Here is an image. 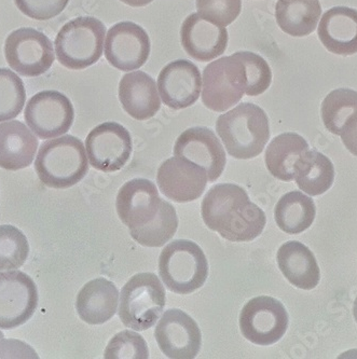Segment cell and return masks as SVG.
<instances>
[{
	"mask_svg": "<svg viewBox=\"0 0 357 359\" xmlns=\"http://www.w3.org/2000/svg\"><path fill=\"white\" fill-rule=\"evenodd\" d=\"M201 212L210 230L231 242L255 240L266 226V215L238 184H220L210 188L202 202Z\"/></svg>",
	"mask_w": 357,
	"mask_h": 359,
	"instance_id": "6da1fadb",
	"label": "cell"
},
{
	"mask_svg": "<svg viewBox=\"0 0 357 359\" xmlns=\"http://www.w3.org/2000/svg\"><path fill=\"white\" fill-rule=\"evenodd\" d=\"M216 131L234 159L248 160L264 151L270 138L268 116L260 106L242 103L220 116Z\"/></svg>",
	"mask_w": 357,
	"mask_h": 359,
	"instance_id": "7a4b0ae2",
	"label": "cell"
},
{
	"mask_svg": "<svg viewBox=\"0 0 357 359\" xmlns=\"http://www.w3.org/2000/svg\"><path fill=\"white\" fill-rule=\"evenodd\" d=\"M40 182L53 189H66L83 180L89 172L83 142L72 135L51 138L42 144L36 156Z\"/></svg>",
	"mask_w": 357,
	"mask_h": 359,
	"instance_id": "3957f363",
	"label": "cell"
},
{
	"mask_svg": "<svg viewBox=\"0 0 357 359\" xmlns=\"http://www.w3.org/2000/svg\"><path fill=\"white\" fill-rule=\"evenodd\" d=\"M159 274L170 292L191 294L208 280V259L196 243L176 240L166 245L160 255Z\"/></svg>",
	"mask_w": 357,
	"mask_h": 359,
	"instance_id": "277c9868",
	"label": "cell"
},
{
	"mask_svg": "<svg viewBox=\"0 0 357 359\" xmlns=\"http://www.w3.org/2000/svg\"><path fill=\"white\" fill-rule=\"evenodd\" d=\"M166 290L154 273H140L128 280L120 294L119 318L135 332L151 328L166 306Z\"/></svg>",
	"mask_w": 357,
	"mask_h": 359,
	"instance_id": "5b68a950",
	"label": "cell"
},
{
	"mask_svg": "<svg viewBox=\"0 0 357 359\" xmlns=\"http://www.w3.org/2000/svg\"><path fill=\"white\" fill-rule=\"evenodd\" d=\"M106 26L92 17H80L68 22L56 36V57L64 67L82 70L101 59Z\"/></svg>",
	"mask_w": 357,
	"mask_h": 359,
	"instance_id": "8992f818",
	"label": "cell"
},
{
	"mask_svg": "<svg viewBox=\"0 0 357 359\" xmlns=\"http://www.w3.org/2000/svg\"><path fill=\"white\" fill-rule=\"evenodd\" d=\"M202 80V102L216 112L226 111L240 103L248 83L245 66L234 54L208 64Z\"/></svg>",
	"mask_w": 357,
	"mask_h": 359,
	"instance_id": "52a82bcc",
	"label": "cell"
},
{
	"mask_svg": "<svg viewBox=\"0 0 357 359\" xmlns=\"http://www.w3.org/2000/svg\"><path fill=\"white\" fill-rule=\"evenodd\" d=\"M54 53L51 40L34 28H20L6 39V60L15 73L24 77L47 73L55 60Z\"/></svg>",
	"mask_w": 357,
	"mask_h": 359,
	"instance_id": "ba28073f",
	"label": "cell"
},
{
	"mask_svg": "<svg viewBox=\"0 0 357 359\" xmlns=\"http://www.w3.org/2000/svg\"><path fill=\"white\" fill-rule=\"evenodd\" d=\"M288 328V311L272 297L252 299L241 312V332L257 346H272L283 338Z\"/></svg>",
	"mask_w": 357,
	"mask_h": 359,
	"instance_id": "9c48e42d",
	"label": "cell"
},
{
	"mask_svg": "<svg viewBox=\"0 0 357 359\" xmlns=\"http://www.w3.org/2000/svg\"><path fill=\"white\" fill-rule=\"evenodd\" d=\"M26 124L41 140L59 137L73 126L75 110L67 96L58 91H42L28 100Z\"/></svg>",
	"mask_w": 357,
	"mask_h": 359,
	"instance_id": "30bf717a",
	"label": "cell"
},
{
	"mask_svg": "<svg viewBox=\"0 0 357 359\" xmlns=\"http://www.w3.org/2000/svg\"><path fill=\"white\" fill-rule=\"evenodd\" d=\"M38 299L31 276L17 270L0 272V329L25 324L35 313Z\"/></svg>",
	"mask_w": 357,
	"mask_h": 359,
	"instance_id": "8fae6325",
	"label": "cell"
},
{
	"mask_svg": "<svg viewBox=\"0 0 357 359\" xmlns=\"http://www.w3.org/2000/svg\"><path fill=\"white\" fill-rule=\"evenodd\" d=\"M133 150L128 130L117 122H105L90 132L86 140V151L95 170L110 173L121 170Z\"/></svg>",
	"mask_w": 357,
	"mask_h": 359,
	"instance_id": "7c38bea8",
	"label": "cell"
},
{
	"mask_svg": "<svg viewBox=\"0 0 357 359\" xmlns=\"http://www.w3.org/2000/svg\"><path fill=\"white\" fill-rule=\"evenodd\" d=\"M161 352L168 358L191 359L201 350L202 336L194 318L178 309L166 311L154 332Z\"/></svg>",
	"mask_w": 357,
	"mask_h": 359,
	"instance_id": "4fadbf2b",
	"label": "cell"
},
{
	"mask_svg": "<svg viewBox=\"0 0 357 359\" xmlns=\"http://www.w3.org/2000/svg\"><path fill=\"white\" fill-rule=\"evenodd\" d=\"M150 49L149 36L142 26L133 22L115 24L106 35V59L121 72L142 67L148 61Z\"/></svg>",
	"mask_w": 357,
	"mask_h": 359,
	"instance_id": "5bb4252c",
	"label": "cell"
},
{
	"mask_svg": "<svg viewBox=\"0 0 357 359\" xmlns=\"http://www.w3.org/2000/svg\"><path fill=\"white\" fill-rule=\"evenodd\" d=\"M208 182V173L203 168L180 156L164 161L156 174L160 191L177 203H187L200 198Z\"/></svg>",
	"mask_w": 357,
	"mask_h": 359,
	"instance_id": "9a60e30c",
	"label": "cell"
},
{
	"mask_svg": "<svg viewBox=\"0 0 357 359\" xmlns=\"http://www.w3.org/2000/svg\"><path fill=\"white\" fill-rule=\"evenodd\" d=\"M174 156L203 168L210 182L220 177L227 163L222 142L212 130L204 126L190 128L182 132L174 146Z\"/></svg>",
	"mask_w": 357,
	"mask_h": 359,
	"instance_id": "2e32d148",
	"label": "cell"
},
{
	"mask_svg": "<svg viewBox=\"0 0 357 359\" xmlns=\"http://www.w3.org/2000/svg\"><path fill=\"white\" fill-rule=\"evenodd\" d=\"M202 89L200 70L192 62H170L158 77V91L164 105L174 110L184 109L196 103Z\"/></svg>",
	"mask_w": 357,
	"mask_h": 359,
	"instance_id": "e0dca14e",
	"label": "cell"
},
{
	"mask_svg": "<svg viewBox=\"0 0 357 359\" xmlns=\"http://www.w3.org/2000/svg\"><path fill=\"white\" fill-rule=\"evenodd\" d=\"M162 200L154 182L144 178H136L126 182L118 192V216L131 229L149 224L159 212Z\"/></svg>",
	"mask_w": 357,
	"mask_h": 359,
	"instance_id": "ac0fdd59",
	"label": "cell"
},
{
	"mask_svg": "<svg viewBox=\"0 0 357 359\" xmlns=\"http://www.w3.org/2000/svg\"><path fill=\"white\" fill-rule=\"evenodd\" d=\"M180 41L188 55L198 62H210L226 51L228 32L224 26L190 14L180 28Z\"/></svg>",
	"mask_w": 357,
	"mask_h": 359,
	"instance_id": "d6986e66",
	"label": "cell"
},
{
	"mask_svg": "<svg viewBox=\"0 0 357 359\" xmlns=\"http://www.w3.org/2000/svg\"><path fill=\"white\" fill-rule=\"evenodd\" d=\"M118 93L124 111L138 121L154 117L161 107V97L156 81L140 70L122 77Z\"/></svg>",
	"mask_w": 357,
	"mask_h": 359,
	"instance_id": "ffe728a7",
	"label": "cell"
},
{
	"mask_svg": "<svg viewBox=\"0 0 357 359\" xmlns=\"http://www.w3.org/2000/svg\"><path fill=\"white\" fill-rule=\"evenodd\" d=\"M318 34L332 53L346 56L357 53V10L335 7L325 12Z\"/></svg>",
	"mask_w": 357,
	"mask_h": 359,
	"instance_id": "44dd1931",
	"label": "cell"
},
{
	"mask_svg": "<svg viewBox=\"0 0 357 359\" xmlns=\"http://www.w3.org/2000/svg\"><path fill=\"white\" fill-rule=\"evenodd\" d=\"M38 140L31 128L18 120L0 123V168L19 170L33 163Z\"/></svg>",
	"mask_w": 357,
	"mask_h": 359,
	"instance_id": "7402d4cb",
	"label": "cell"
},
{
	"mask_svg": "<svg viewBox=\"0 0 357 359\" xmlns=\"http://www.w3.org/2000/svg\"><path fill=\"white\" fill-rule=\"evenodd\" d=\"M119 306V292L114 283L100 278L82 287L76 301L78 315L90 325H102L112 320Z\"/></svg>",
	"mask_w": 357,
	"mask_h": 359,
	"instance_id": "603a6c76",
	"label": "cell"
},
{
	"mask_svg": "<svg viewBox=\"0 0 357 359\" xmlns=\"http://www.w3.org/2000/svg\"><path fill=\"white\" fill-rule=\"evenodd\" d=\"M278 264L283 276L297 288L311 290L320 283V268L316 257L298 241H290L281 246Z\"/></svg>",
	"mask_w": 357,
	"mask_h": 359,
	"instance_id": "cb8c5ba5",
	"label": "cell"
},
{
	"mask_svg": "<svg viewBox=\"0 0 357 359\" xmlns=\"http://www.w3.org/2000/svg\"><path fill=\"white\" fill-rule=\"evenodd\" d=\"M322 14L320 0H278L276 18L284 33L306 37L316 31Z\"/></svg>",
	"mask_w": 357,
	"mask_h": 359,
	"instance_id": "d4e9b609",
	"label": "cell"
},
{
	"mask_svg": "<svg viewBox=\"0 0 357 359\" xmlns=\"http://www.w3.org/2000/svg\"><path fill=\"white\" fill-rule=\"evenodd\" d=\"M308 150V142L299 134H281L267 148V168L278 180L290 182L295 178L297 161Z\"/></svg>",
	"mask_w": 357,
	"mask_h": 359,
	"instance_id": "484cf974",
	"label": "cell"
},
{
	"mask_svg": "<svg viewBox=\"0 0 357 359\" xmlns=\"http://www.w3.org/2000/svg\"><path fill=\"white\" fill-rule=\"evenodd\" d=\"M295 180L302 191L316 196L330 189L335 180V168L326 156L308 150L295 165Z\"/></svg>",
	"mask_w": 357,
	"mask_h": 359,
	"instance_id": "4316f807",
	"label": "cell"
},
{
	"mask_svg": "<svg viewBox=\"0 0 357 359\" xmlns=\"http://www.w3.org/2000/svg\"><path fill=\"white\" fill-rule=\"evenodd\" d=\"M274 216L278 228L285 233H302L310 228L316 219V204L310 196L302 192H288L276 204Z\"/></svg>",
	"mask_w": 357,
	"mask_h": 359,
	"instance_id": "83f0119b",
	"label": "cell"
},
{
	"mask_svg": "<svg viewBox=\"0 0 357 359\" xmlns=\"http://www.w3.org/2000/svg\"><path fill=\"white\" fill-rule=\"evenodd\" d=\"M178 218L175 208L162 200L161 206L156 217L145 226L131 229L133 240L146 248H161L177 231Z\"/></svg>",
	"mask_w": 357,
	"mask_h": 359,
	"instance_id": "f1b7e54d",
	"label": "cell"
},
{
	"mask_svg": "<svg viewBox=\"0 0 357 359\" xmlns=\"http://www.w3.org/2000/svg\"><path fill=\"white\" fill-rule=\"evenodd\" d=\"M357 111V92L351 89H338L330 92L323 100V122L327 130L340 135L349 117Z\"/></svg>",
	"mask_w": 357,
	"mask_h": 359,
	"instance_id": "f546056e",
	"label": "cell"
},
{
	"mask_svg": "<svg viewBox=\"0 0 357 359\" xmlns=\"http://www.w3.org/2000/svg\"><path fill=\"white\" fill-rule=\"evenodd\" d=\"M25 100V86L21 78L12 70L0 68V122L17 118Z\"/></svg>",
	"mask_w": 357,
	"mask_h": 359,
	"instance_id": "4dcf8cb0",
	"label": "cell"
},
{
	"mask_svg": "<svg viewBox=\"0 0 357 359\" xmlns=\"http://www.w3.org/2000/svg\"><path fill=\"white\" fill-rule=\"evenodd\" d=\"M29 245L23 232L10 224L0 226V271L17 270L25 264Z\"/></svg>",
	"mask_w": 357,
	"mask_h": 359,
	"instance_id": "1f68e13d",
	"label": "cell"
},
{
	"mask_svg": "<svg viewBox=\"0 0 357 359\" xmlns=\"http://www.w3.org/2000/svg\"><path fill=\"white\" fill-rule=\"evenodd\" d=\"M234 55L245 66L246 95L258 96L266 92L272 81V72L266 60L248 51L236 52Z\"/></svg>",
	"mask_w": 357,
	"mask_h": 359,
	"instance_id": "d6a6232c",
	"label": "cell"
},
{
	"mask_svg": "<svg viewBox=\"0 0 357 359\" xmlns=\"http://www.w3.org/2000/svg\"><path fill=\"white\" fill-rule=\"evenodd\" d=\"M104 357L107 359H146L149 357L147 343L131 330L119 332L108 343Z\"/></svg>",
	"mask_w": 357,
	"mask_h": 359,
	"instance_id": "836d02e7",
	"label": "cell"
},
{
	"mask_svg": "<svg viewBox=\"0 0 357 359\" xmlns=\"http://www.w3.org/2000/svg\"><path fill=\"white\" fill-rule=\"evenodd\" d=\"M198 13L220 26L234 23L242 10V0H196Z\"/></svg>",
	"mask_w": 357,
	"mask_h": 359,
	"instance_id": "e575fe53",
	"label": "cell"
},
{
	"mask_svg": "<svg viewBox=\"0 0 357 359\" xmlns=\"http://www.w3.org/2000/svg\"><path fill=\"white\" fill-rule=\"evenodd\" d=\"M14 3L26 17L37 21H48L61 14L69 0H14Z\"/></svg>",
	"mask_w": 357,
	"mask_h": 359,
	"instance_id": "d590c367",
	"label": "cell"
},
{
	"mask_svg": "<svg viewBox=\"0 0 357 359\" xmlns=\"http://www.w3.org/2000/svg\"><path fill=\"white\" fill-rule=\"evenodd\" d=\"M0 358H38V355L26 343L5 339L0 332Z\"/></svg>",
	"mask_w": 357,
	"mask_h": 359,
	"instance_id": "8d00e7d4",
	"label": "cell"
},
{
	"mask_svg": "<svg viewBox=\"0 0 357 359\" xmlns=\"http://www.w3.org/2000/svg\"><path fill=\"white\" fill-rule=\"evenodd\" d=\"M340 136L346 149L357 156V111L346 120Z\"/></svg>",
	"mask_w": 357,
	"mask_h": 359,
	"instance_id": "74e56055",
	"label": "cell"
},
{
	"mask_svg": "<svg viewBox=\"0 0 357 359\" xmlns=\"http://www.w3.org/2000/svg\"><path fill=\"white\" fill-rule=\"evenodd\" d=\"M120 1L130 6V7L138 8L145 7V6L151 4L154 0H120Z\"/></svg>",
	"mask_w": 357,
	"mask_h": 359,
	"instance_id": "f35d334b",
	"label": "cell"
},
{
	"mask_svg": "<svg viewBox=\"0 0 357 359\" xmlns=\"http://www.w3.org/2000/svg\"><path fill=\"white\" fill-rule=\"evenodd\" d=\"M353 314H354V318L357 323V298L355 299L354 306H353Z\"/></svg>",
	"mask_w": 357,
	"mask_h": 359,
	"instance_id": "ab89813d",
	"label": "cell"
}]
</instances>
